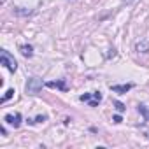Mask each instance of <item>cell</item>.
I'll list each match as a JSON object with an SVG mask.
<instances>
[{
    "instance_id": "cell-13",
    "label": "cell",
    "mask_w": 149,
    "mask_h": 149,
    "mask_svg": "<svg viewBox=\"0 0 149 149\" xmlns=\"http://www.w3.org/2000/svg\"><path fill=\"white\" fill-rule=\"evenodd\" d=\"M112 121H114V123L118 125V123H121V121H123V118H121L119 114H116V116H112Z\"/></svg>"
},
{
    "instance_id": "cell-10",
    "label": "cell",
    "mask_w": 149,
    "mask_h": 149,
    "mask_svg": "<svg viewBox=\"0 0 149 149\" xmlns=\"http://www.w3.org/2000/svg\"><path fill=\"white\" fill-rule=\"evenodd\" d=\"M13 95H14V90L11 88V90H7V91H6V95L2 97V100H0V102H2V104H6V102H7V100H9V98L13 97Z\"/></svg>"
},
{
    "instance_id": "cell-5",
    "label": "cell",
    "mask_w": 149,
    "mask_h": 149,
    "mask_svg": "<svg viewBox=\"0 0 149 149\" xmlns=\"http://www.w3.org/2000/svg\"><path fill=\"white\" fill-rule=\"evenodd\" d=\"M135 49H137L139 53H147V51H149V39H147V37L140 39V40L135 44Z\"/></svg>"
},
{
    "instance_id": "cell-4",
    "label": "cell",
    "mask_w": 149,
    "mask_h": 149,
    "mask_svg": "<svg viewBox=\"0 0 149 149\" xmlns=\"http://www.w3.org/2000/svg\"><path fill=\"white\" fill-rule=\"evenodd\" d=\"M133 88V84H111V90L114 91V93H121V95H125L126 91H130Z\"/></svg>"
},
{
    "instance_id": "cell-8",
    "label": "cell",
    "mask_w": 149,
    "mask_h": 149,
    "mask_svg": "<svg viewBox=\"0 0 149 149\" xmlns=\"http://www.w3.org/2000/svg\"><path fill=\"white\" fill-rule=\"evenodd\" d=\"M19 51H21V54H23V56H26V58H30V56L33 54V47H32V46H28V44L21 46V47H19Z\"/></svg>"
},
{
    "instance_id": "cell-9",
    "label": "cell",
    "mask_w": 149,
    "mask_h": 149,
    "mask_svg": "<svg viewBox=\"0 0 149 149\" xmlns=\"http://www.w3.org/2000/svg\"><path fill=\"white\" fill-rule=\"evenodd\" d=\"M112 105H114V109H116L118 112H125V109H126V105H125V104H121L119 100H114V102H112Z\"/></svg>"
},
{
    "instance_id": "cell-1",
    "label": "cell",
    "mask_w": 149,
    "mask_h": 149,
    "mask_svg": "<svg viewBox=\"0 0 149 149\" xmlns=\"http://www.w3.org/2000/svg\"><path fill=\"white\" fill-rule=\"evenodd\" d=\"M42 84H44V83H42L40 77H30L28 83H26V88H25V90H26L28 95H37V93L42 90Z\"/></svg>"
},
{
    "instance_id": "cell-15",
    "label": "cell",
    "mask_w": 149,
    "mask_h": 149,
    "mask_svg": "<svg viewBox=\"0 0 149 149\" xmlns=\"http://www.w3.org/2000/svg\"><path fill=\"white\" fill-rule=\"evenodd\" d=\"M125 2H126V4H132V2H133V0H125Z\"/></svg>"
},
{
    "instance_id": "cell-6",
    "label": "cell",
    "mask_w": 149,
    "mask_h": 149,
    "mask_svg": "<svg viewBox=\"0 0 149 149\" xmlns=\"http://www.w3.org/2000/svg\"><path fill=\"white\" fill-rule=\"evenodd\" d=\"M46 86H47V88H58V90H61V91L67 90V84H65L63 81H51V83H46Z\"/></svg>"
},
{
    "instance_id": "cell-11",
    "label": "cell",
    "mask_w": 149,
    "mask_h": 149,
    "mask_svg": "<svg viewBox=\"0 0 149 149\" xmlns=\"http://www.w3.org/2000/svg\"><path fill=\"white\" fill-rule=\"evenodd\" d=\"M91 97H93V93H84V95H81V97H79V100H81V102H90V100H91Z\"/></svg>"
},
{
    "instance_id": "cell-14",
    "label": "cell",
    "mask_w": 149,
    "mask_h": 149,
    "mask_svg": "<svg viewBox=\"0 0 149 149\" xmlns=\"http://www.w3.org/2000/svg\"><path fill=\"white\" fill-rule=\"evenodd\" d=\"M98 104H100V100H95V98H93V100H90V107H97Z\"/></svg>"
},
{
    "instance_id": "cell-12",
    "label": "cell",
    "mask_w": 149,
    "mask_h": 149,
    "mask_svg": "<svg viewBox=\"0 0 149 149\" xmlns=\"http://www.w3.org/2000/svg\"><path fill=\"white\" fill-rule=\"evenodd\" d=\"M46 119H47V118H46V116H37V118H35V119H33V123H44V121H46Z\"/></svg>"
},
{
    "instance_id": "cell-2",
    "label": "cell",
    "mask_w": 149,
    "mask_h": 149,
    "mask_svg": "<svg viewBox=\"0 0 149 149\" xmlns=\"http://www.w3.org/2000/svg\"><path fill=\"white\" fill-rule=\"evenodd\" d=\"M0 60H2V65L6 67V68H9L11 72H16L18 70V63H16V60H14V56L9 53V51H2V58H0Z\"/></svg>"
},
{
    "instance_id": "cell-3",
    "label": "cell",
    "mask_w": 149,
    "mask_h": 149,
    "mask_svg": "<svg viewBox=\"0 0 149 149\" xmlns=\"http://www.w3.org/2000/svg\"><path fill=\"white\" fill-rule=\"evenodd\" d=\"M4 121H6L7 125H11V126L18 128V126L21 125V114H19V112H14V114H6V116H4Z\"/></svg>"
},
{
    "instance_id": "cell-7",
    "label": "cell",
    "mask_w": 149,
    "mask_h": 149,
    "mask_svg": "<svg viewBox=\"0 0 149 149\" xmlns=\"http://www.w3.org/2000/svg\"><path fill=\"white\" fill-rule=\"evenodd\" d=\"M139 112L142 114V118H144L146 121H149V105H146V104H139Z\"/></svg>"
}]
</instances>
